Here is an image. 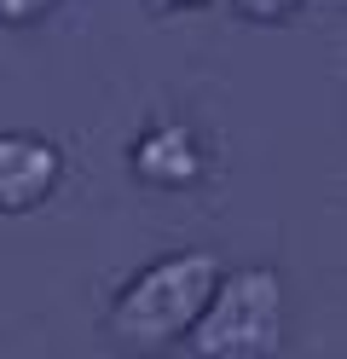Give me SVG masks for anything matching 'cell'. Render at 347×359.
Here are the masks:
<instances>
[{
  "label": "cell",
  "mask_w": 347,
  "mask_h": 359,
  "mask_svg": "<svg viewBox=\"0 0 347 359\" xmlns=\"http://www.w3.org/2000/svg\"><path fill=\"white\" fill-rule=\"evenodd\" d=\"M220 284V261L215 255H174V261H156L151 273H139L122 302L110 307V342L128 348V353H162L174 348V336H185L197 325V313L208 307V296H215Z\"/></svg>",
  "instance_id": "cell-1"
},
{
  "label": "cell",
  "mask_w": 347,
  "mask_h": 359,
  "mask_svg": "<svg viewBox=\"0 0 347 359\" xmlns=\"http://www.w3.org/2000/svg\"><path fill=\"white\" fill-rule=\"evenodd\" d=\"M284 336V302L272 273H238L215 284L208 307L191 325L197 359H272Z\"/></svg>",
  "instance_id": "cell-2"
},
{
  "label": "cell",
  "mask_w": 347,
  "mask_h": 359,
  "mask_svg": "<svg viewBox=\"0 0 347 359\" xmlns=\"http://www.w3.org/2000/svg\"><path fill=\"white\" fill-rule=\"evenodd\" d=\"M58 151L29 133H0V215H23L46 203V191L58 186Z\"/></svg>",
  "instance_id": "cell-3"
},
{
  "label": "cell",
  "mask_w": 347,
  "mask_h": 359,
  "mask_svg": "<svg viewBox=\"0 0 347 359\" xmlns=\"http://www.w3.org/2000/svg\"><path fill=\"white\" fill-rule=\"evenodd\" d=\"M133 174L145 180V186H191V180L203 174V156L191 145V133L185 128H151L145 140L133 145Z\"/></svg>",
  "instance_id": "cell-4"
},
{
  "label": "cell",
  "mask_w": 347,
  "mask_h": 359,
  "mask_svg": "<svg viewBox=\"0 0 347 359\" xmlns=\"http://www.w3.org/2000/svg\"><path fill=\"white\" fill-rule=\"evenodd\" d=\"M58 0H0V24H12V29H23V24H35V18H46Z\"/></svg>",
  "instance_id": "cell-5"
},
{
  "label": "cell",
  "mask_w": 347,
  "mask_h": 359,
  "mask_svg": "<svg viewBox=\"0 0 347 359\" xmlns=\"http://www.w3.org/2000/svg\"><path fill=\"white\" fill-rule=\"evenodd\" d=\"M301 6V0H238V12L243 18H261V24H266V18H290Z\"/></svg>",
  "instance_id": "cell-6"
},
{
  "label": "cell",
  "mask_w": 347,
  "mask_h": 359,
  "mask_svg": "<svg viewBox=\"0 0 347 359\" xmlns=\"http://www.w3.org/2000/svg\"><path fill=\"white\" fill-rule=\"evenodd\" d=\"M156 6H203V0H156Z\"/></svg>",
  "instance_id": "cell-7"
}]
</instances>
